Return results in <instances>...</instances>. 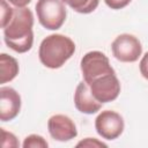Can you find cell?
<instances>
[{
  "mask_svg": "<svg viewBox=\"0 0 148 148\" xmlns=\"http://www.w3.org/2000/svg\"><path fill=\"white\" fill-rule=\"evenodd\" d=\"M34 14L27 7H15L10 22L3 28V39L9 49L17 53H25L34 44Z\"/></svg>",
  "mask_w": 148,
  "mask_h": 148,
  "instance_id": "cell-1",
  "label": "cell"
},
{
  "mask_svg": "<svg viewBox=\"0 0 148 148\" xmlns=\"http://www.w3.org/2000/svg\"><path fill=\"white\" fill-rule=\"evenodd\" d=\"M75 43L65 35L52 34L45 37L38 50L39 61L47 68H60L74 54Z\"/></svg>",
  "mask_w": 148,
  "mask_h": 148,
  "instance_id": "cell-2",
  "label": "cell"
},
{
  "mask_svg": "<svg viewBox=\"0 0 148 148\" xmlns=\"http://www.w3.org/2000/svg\"><path fill=\"white\" fill-rule=\"evenodd\" d=\"M36 13L39 23L47 30H58L66 21L67 12L61 0H38Z\"/></svg>",
  "mask_w": 148,
  "mask_h": 148,
  "instance_id": "cell-3",
  "label": "cell"
},
{
  "mask_svg": "<svg viewBox=\"0 0 148 148\" xmlns=\"http://www.w3.org/2000/svg\"><path fill=\"white\" fill-rule=\"evenodd\" d=\"M80 68L82 72L83 81L88 86L94 80L103 75L116 73L110 65L109 58L101 51H90L86 53L80 61Z\"/></svg>",
  "mask_w": 148,
  "mask_h": 148,
  "instance_id": "cell-4",
  "label": "cell"
},
{
  "mask_svg": "<svg viewBox=\"0 0 148 148\" xmlns=\"http://www.w3.org/2000/svg\"><path fill=\"white\" fill-rule=\"evenodd\" d=\"M111 50L117 60L121 62H135L142 53V45L135 36L121 34L112 42Z\"/></svg>",
  "mask_w": 148,
  "mask_h": 148,
  "instance_id": "cell-5",
  "label": "cell"
},
{
  "mask_svg": "<svg viewBox=\"0 0 148 148\" xmlns=\"http://www.w3.org/2000/svg\"><path fill=\"white\" fill-rule=\"evenodd\" d=\"M95 128L99 136L105 140H114L119 138L125 128L123 117L111 110L102 111L95 119Z\"/></svg>",
  "mask_w": 148,
  "mask_h": 148,
  "instance_id": "cell-6",
  "label": "cell"
},
{
  "mask_svg": "<svg viewBox=\"0 0 148 148\" xmlns=\"http://www.w3.org/2000/svg\"><path fill=\"white\" fill-rule=\"evenodd\" d=\"M92 96L102 104L114 101L120 94V82L116 73L103 75L89 84Z\"/></svg>",
  "mask_w": 148,
  "mask_h": 148,
  "instance_id": "cell-7",
  "label": "cell"
},
{
  "mask_svg": "<svg viewBox=\"0 0 148 148\" xmlns=\"http://www.w3.org/2000/svg\"><path fill=\"white\" fill-rule=\"evenodd\" d=\"M47 130L52 139L66 142L77 135V130L74 121L65 114H54L47 120Z\"/></svg>",
  "mask_w": 148,
  "mask_h": 148,
  "instance_id": "cell-8",
  "label": "cell"
},
{
  "mask_svg": "<svg viewBox=\"0 0 148 148\" xmlns=\"http://www.w3.org/2000/svg\"><path fill=\"white\" fill-rule=\"evenodd\" d=\"M21 111V96L12 87L0 88V120L10 121Z\"/></svg>",
  "mask_w": 148,
  "mask_h": 148,
  "instance_id": "cell-9",
  "label": "cell"
},
{
  "mask_svg": "<svg viewBox=\"0 0 148 148\" xmlns=\"http://www.w3.org/2000/svg\"><path fill=\"white\" fill-rule=\"evenodd\" d=\"M74 105L81 113L92 114L101 110L102 103H99L91 94L89 86L81 81L75 89L74 92Z\"/></svg>",
  "mask_w": 148,
  "mask_h": 148,
  "instance_id": "cell-10",
  "label": "cell"
},
{
  "mask_svg": "<svg viewBox=\"0 0 148 148\" xmlns=\"http://www.w3.org/2000/svg\"><path fill=\"white\" fill-rule=\"evenodd\" d=\"M20 67L15 58L7 53L0 54V83H7L14 80L18 74Z\"/></svg>",
  "mask_w": 148,
  "mask_h": 148,
  "instance_id": "cell-11",
  "label": "cell"
},
{
  "mask_svg": "<svg viewBox=\"0 0 148 148\" xmlns=\"http://www.w3.org/2000/svg\"><path fill=\"white\" fill-rule=\"evenodd\" d=\"M61 1L80 14L92 13L98 7L99 3V0H61Z\"/></svg>",
  "mask_w": 148,
  "mask_h": 148,
  "instance_id": "cell-12",
  "label": "cell"
},
{
  "mask_svg": "<svg viewBox=\"0 0 148 148\" xmlns=\"http://www.w3.org/2000/svg\"><path fill=\"white\" fill-rule=\"evenodd\" d=\"M22 146L23 148H47L49 143L43 136L38 134H30L24 139Z\"/></svg>",
  "mask_w": 148,
  "mask_h": 148,
  "instance_id": "cell-13",
  "label": "cell"
},
{
  "mask_svg": "<svg viewBox=\"0 0 148 148\" xmlns=\"http://www.w3.org/2000/svg\"><path fill=\"white\" fill-rule=\"evenodd\" d=\"M1 3V28H6L14 15V8L9 6L6 0H0Z\"/></svg>",
  "mask_w": 148,
  "mask_h": 148,
  "instance_id": "cell-14",
  "label": "cell"
},
{
  "mask_svg": "<svg viewBox=\"0 0 148 148\" xmlns=\"http://www.w3.org/2000/svg\"><path fill=\"white\" fill-rule=\"evenodd\" d=\"M1 134H2V140H1V146L3 148H17L20 146L17 138L10 133L7 132L6 130L1 128Z\"/></svg>",
  "mask_w": 148,
  "mask_h": 148,
  "instance_id": "cell-15",
  "label": "cell"
},
{
  "mask_svg": "<svg viewBox=\"0 0 148 148\" xmlns=\"http://www.w3.org/2000/svg\"><path fill=\"white\" fill-rule=\"evenodd\" d=\"M76 147H89V148H95V147H108L106 143L95 139V138H86L81 140L80 142L76 143Z\"/></svg>",
  "mask_w": 148,
  "mask_h": 148,
  "instance_id": "cell-16",
  "label": "cell"
},
{
  "mask_svg": "<svg viewBox=\"0 0 148 148\" xmlns=\"http://www.w3.org/2000/svg\"><path fill=\"white\" fill-rule=\"evenodd\" d=\"M106 6L111 9H121L126 7L132 0H104Z\"/></svg>",
  "mask_w": 148,
  "mask_h": 148,
  "instance_id": "cell-17",
  "label": "cell"
},
{
  "mask_svg": "<svg viewBox=\"0 0 148 148\" xmlns=\"http://www.w3.org/2000/svg\"><path fill=\"white\" fill-rule=\"evenodd\" d=\"M139 68H140L141 75L146 80H148V52H146L145 56L141 58L140 64H139Z\"/></svg>",
  "mask_w": 148,
  "mask_h": 148,
  "instance_id": "cell-18",
  "label": "cell"
},
{
  "mask_svg": "<svg viewBox=\"0 0 148 148\" xmlns=\"http://www.w3.org/2000/svg\"><path fill=\"white\" fill-rule=\"evenodd\" d=\"M9 3L14 5L15 7H18V8H22V7H25L27 5H29L31 2V0H7Z\"/></svg>",
  "mask_w": 148,
  "mask_h": 148,
  "instance_id": "cell-19",
  "label": "cell"
}]
</instances>
